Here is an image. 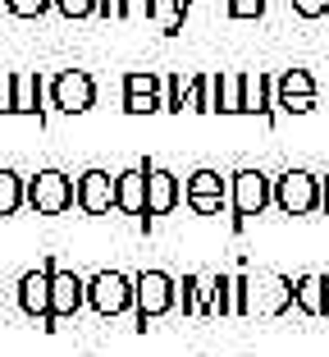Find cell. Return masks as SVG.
Wrapping results in <instances>:
<instances>
[{"instance_id": "14", "label": "cell", "mask_w": 329, "mask_h": 357, "mask_svg": "<svg viewBox=\"0 0 329 357\" xmlns=\"http://www.w3.org/2000/svg\"><path fill=\"white\" fill-rule=\"evenodd\" d=\"M179 312L183 316H215L211 307V275H183L179 280Z\"/></svg>"}, {"instance_id": "1", "label": "cell", "mask_w": 329, "mask_h": 357, "mask_svg": "<svg viewBox=\"0 0 329 357\" xmlns=\"http://www.w3.org/2000/svg\"><path fill=\"white\" fill-rule=\"evenodd\" d=\"M133 316H138V330H147L151 321H160V316H170L174 307H179V280L165 271H142L133 275Z\"/></svg>"}, {"instance_id": "22", "label": "cell", "mask_w": 329, "mask_h": 357, "mask_svg": "<svg viewBox=\"0 0 329 357\" xmlns=\"http://www.w3.org/2000/svg\"><path fill=\"white\" fill-rule=\"evenodd\" d=\"M188 110H197V115H215V74H197V78H192Z\"/></svg>"}, {"instance_id": "5", "label": "cell", "mask_w": 329, "mask_h": 357, "mask_svg": "<svg viewBox=\"0 0 329 357\" xmlns=\"http://www.w3.org/2000/svg\"><path fill=\"white\" fill-rule=\"evenodd\" d=\"M133 275H124V271H96L92 280H87V307H92L96 316H124V312H133Z\"/></svg>"}, {"instance_id": "24", "label": "cell", "mask_w": 329, "mask_h": 357, "mask_svg": "<svg viewBox=\"0 0 329 357\" xmlns=\"http://www.w3.org/2000/svg\"><path fill=\"white\" fill-rule=\"evenodd\" d=\"M165 110V92H124V115H156Z\"/></svg>"}, {"instance_id": "30", "label": "cell", "mask_w": 329, "mask_h": 357, "mask_svg": "<svg viewBox=\"0 0 329 357\" xmlns=\"http://www.w3.org/2000/svg\"><path fill=\"white\" fill-rule=\"evenodd\" d=\"M293 14H302V19H325L329 0H293Z\"/></svg>"}, {"instance_id": "3", "label": "cell", "mask_w": 329, "mask_h": 357, "mask_svg": "<svg viewBox=\"0 0 329 357\" xmlns=\"http://www.w3.org/2000/svg\"><path fill=\"white\" fill-rule=\"evenodd\" d=\"M325 202V178L311 174V169H284L275 178V206L284 215H311Z\"/></svg>"}, {"instance_id": "27", "label": "cell", "mask_w": 329, "mask_h": 357, "mask_svg": "<svg viewBox=\"0 0 329 357\" xmlns=\"http://www.w3.org/2000/svg\"><path fill=\"white\" fill-rule=\"evenodd\" d=\"M55 10L64 14V19H96V0H55Z\"/></svg>"}, {"instance_id": "13", "label": "cell", "mask_w": 329, "mask_h": 357, "mask_svg": "<svg viewBox=\"0 0 329 357\" xmlns=\"http://www.w3.org/2000/svg\"><path fill=\"white\" fill-rule=\"evenodd\" d=\"M243 115L275 119V78L270 74H243Z\"/></svg>"}, {"instance_id": "19", "label": "cell", "mask_w": 329, "mask_h": 357, "mask_svg": "<svg viewBox=\"0 0 329 357\" xmlns=\"http://www.w3.org/2000/svg\"><path fill=\"white\" fill-rule=\"evenodd\" d=\"M23 206H28V178L14 174V169H0V220Z\"/></svg>"}, {"instance_id": "17", "label": "cell", "mask_w": 329, "mask_h": 357, "mask_svg": "<svg viewBox=\"0 0 329 357\" xmlns=\"http://www.w3.org/2000/svg\"><path fill=\"white\" fill-rule=\"evenodd\" d=\"M215 115H243V74L238 69L215 74Z\"/></svg>"}, {"instance_id": "23", "label": "cell", "mask_w": 329, "mask_h": 357, "mask_svg": "<svg viewBox=\"0 0 329 357\" xmlns=\"http://www.w3.org/2000/svg\"><path fill=\"white\" fill-rule=\"evenodd\" d=\"M188 96H192V78L188 74L165 78V110H170V115H183V110H188Z\"/></svg>"}, {"instance_id": "35", "label": "cell", "mask_w": 329, "mask_h": 357, "mask_svg": "<svg viewBox=\"0 0 329 357\" xmlns=\"http://www.w3.org/2000/svg\"><path fill=\"white\" fill-rule=\"evenodd\" d=\"M325 316H329V289H325Z\"/></svg>"}, {"instance_id": "28", "label": "cell", "mask_w": 329, "mask_h": 357, "mask_svg": "<svg viewBox=\"0 0 329 357\" xmlns=\"http://www.w3.org/2000/svg\"><path fill=\"white\" fill-rule=\"evenodd\" d=\"M197 215H220L224 206H229V192H220V197H183Z\"/></svg>"}, {"instance_id": "21", "label": "cell", "mask_w": 329, "mask_h": 357, "mask_svg": "<svg viewBox=\"0 0 329 357\" xmlns=\"http://www.w3.org/2000/svg\"><path fill=\"white\" fill-rule=\"evenodd\" d=\"M211 307H215V316H238V284H234V275H211Z\"/></svg>"}, {"instance_id": "18", "label": "cell", "mask_w": 329, "mask_h": 357, "mask_svg": "<svg viewBox=\"0 0 329 357\" xmlns=\"http://www.w3.org/2000/svg\"><path fill=\"white\" fill-rule=\"evenodd\" d=\"M188 5L192 0H151V23H156L165 37H179L183 19H188Z\"/></svg>"}, {"instance_id": "20", "label": "cell", "mask_w": 329, "mask_h": 357, "mask_svg": "<svg viewBox=\"0 0 329 357\" xmlns=\"http://www.w3.org/2000/svg\"><path fill=\"white\" fill-rule=\"evenodd\" d=\"M229 192V178H220V169H192L183 183V197H220Z\"/></svg>"}, {"instance_id": "7", "label": "cell", "mask_w": 329, "mask_h": 357, "mask_svg": "<svg viewBox=\"0 0 329 357\" xmlns=\"http://www.w3.org/2000/svg\"><path fill=\"white\" fill-rule=\"evenodd\" d=\"M51 275H55V257L46 252L42 266L19 280V307L32 316V321H42V330L51 326Z\"/></svg>"}, {"instance_id": "36", "label": "cell", "mask_w": 329, "mask_h": 357, "mask_svg": "<svg viewBox=\"0 0 329 357\" xmlns=\"http://www.w3.org/2000/svg\"><path fill=\"white\" fill-rule=\"evenodd\" d=\"M0 10H5V0H0Z\"/></svg>"}, {"instance_id": "12", "label": "cell", "mask_w": 329, "mask_h": 357, "mask_svg": "<svg viewBox=\"0 0 329 357\" xmlns=\"http://www.w3.org/2000/svg\"><path fill=\"white\" fill-rule=\"evenodd\" d=\"M147 169H151V160L115 174V211H124V215H147Z\"/></svg>"}, {"instance_id": "8", "label": "cell", "mask_w": 329, "mask_h": 357, "mask_svg": "<svg viewBox=\"0 0 329 357\" xmlns=\"http://www.w3.org/2000/svg\"><path fill=\"white\" fill-rule=\"evenodd\" d=\"M83 307H87V280L55 266V275H51V326L46 330H60V321H74Z\"/></svg>"}, {"instance_id": "4", "label": "cell", "mask_w": 329, "mask_h": 357, "mask_svg": "<svg viewBox=\"0 0 329 357\" xmlns=\"http://www.w3.org/2000/svg\"><path fill=\"white\" fill-rule=\"evenodd\" d=\"M69 206H78V183L60 169H37L28 178V211L32 215H64Z\"/></svg>"}, {"instance_id": "6", "label": "cell", "mask_w": 329, "mask_h": 357, "mask_svg": "<svg viewBox=\"0 0 329 357\" xmlns=\"http://www.w3.org/2000/svg\"><path fill=\"white\" fill-rule=\"evenodd\" d=\"M46 92H51V105L60 115H87L96 105V78L87 69H60L46 83Z\"/></svg>"}, {"instance_id": "32", "label": "cell", "mask_w": 329, "mask_h": 357, "mask_svg": "<svg viewBox=\"0 0 329 357\" xmlns=\"http://www.w3.org/2000/svg\"><path fill=\"white\" fill-rule=\"evenodd\" d=\"M133 14L151 19V0H119V19H133Z\"/></svg>"}, {"instance_id": "33", "label": "cell", "mask_w": 329, "mask_h": 357, "mask_svg": "<svg viewBox=\"0 0 329 357\" xmlns=\"http://www.w3.org/2000/svg\"><path fill=\"white\" fill-rule=\"evenodd\" d=\"M96 19H119V0H96Z\"/></svg>"}, {"instance_id": "34", "label": "cell", "mask_w": 329, "mask_h": 357, "mask_svg": "<svg viewBox=\"0 0 329 357\" xmlns=\"http://www.w3.org/2000/svg\"><path fill=\"white\" fill-rule=\"evenodd\" d=\"M320 211H325V215H329V178H325V202H320Z\"/></svg>"}, {"instance_id": "16", "label": "cell", "mask_w": 329, "mask_h": 357, "mask_svg": "<svg viewBox=\"0 0 329 357\" xmlns=\"http://www.w3.org/2000/svg\"><path fill=\"white\" fill-rule=\"evenodd\" d=\"M293 307L302 316H325V275H298L293 280Z\"/></svg>"}, {"instance_id": "26", "label": "cell", "mask_w": 329, "mask_h": 357, "mask_svg": "<svg viewBox=\"0 0 329 357\" xmlns=\"http://www.w3.org/2000/svg\"><path fill=\"white\" fill-rule=\"evenodd\" d=\"M5 10H10L14 19H42V14L55 10V0H5Z\"/></svg>"}, {"instance_id": "29", "label": "cell", "mask_w": 329, "mask_h": 357, "mask_svg": "<svg viewBox=\"0 0 329 357\" xmlns=\"http://www.w3.org/2000/svg\"><path fill=\"white\" fill-rule=\"evenodd\" d=\"M266 0H229V19H261Z\"/></svg>"}, {"instance_id": "9", "label": "cell", "mask_w": 329, "mask_h": 357, "mask_svg": "<svg viewBox=\"0 0 329 357\" xmlns=\"http://www.w3.org/2000/svg\"><path fill=\"white\" fill-rule=\"evenodd\" d=\"M275 105L284 115H311L316 110V78H311V69H284L275 78Z\"/></svg>"}, {"instance_id": "31", "label": "cell", "mask_w": 329, "mask_h": 357, "mask_svg": "<svg viewBox=\"0 0 329 357\" xmlns=\"http://www.w3.org/2000/svg\"><path fill=\"white\" fill-rule=\"evenodd\" d=\"M0 115H14V74L0 69Z\"/></svg>"}, {"instance_id": "10", "label": "cell", "mask_w": 329, "mask_h": 357, "mask_svg": "<svg viewBox=\"0 0 329 357\" xmlns=\"http://www.w3.org/2000/svg\"><path fill=\"white\" fill-rule=\"evenodd\" d=\"M179 202H183V183H179V174H170V169L151 165V169H147V215H142V220L151 225L156 215H170Z\"/></svg>"}, {"instance_id": "15", "label": "cell", "mask_w": 329, "mask_h": 357, "mask_svg": "<svg viewBox=\"0 0 329 357\" xmlns=\"http://www.w3.org/2000/svg\"><path fill=\"white\" fill-rule=\"evenodd\" d=\"M42 92H46L42 74H32V69L14 74V115H32L37 124H42Z\"/></svg>"}, {"instance_id": "2", "label": "cell", "mask_w": 329, "mask_h": 357, "mask_svg": "<svg viewBox=\"0 0 329 357\" xmlns=\"http://www.w3.org/2000/svg\"><path fill=\"white\" fill-rule=\"evenodd\" d=\"M266 206H275V178H270L266 169H238V174L229 178V211H234V225H247Z\"/></svg>"}, {"instance_id": "25", "label": "cell", "mask_w": 329, "mask_h": 357, "mask_svg": "<svg viewBox=\"0 0 329 357\" xmlns=\"http://www.w3.org/2000/svg\"><path fill=\"white\" fill-rule=\"evenodd\" d=\"M124 92H165V78L151 69H133V74H124Z\"/></svg>"}, {"instance_id": "11", "label": "cell", "mask_w": 329, "mask_h": 357, "mask_svg": "<svg viewBox=\"0 0 329 357\" xmlns=\"http://www.w3.org/2000/svg\"><path fill=\"white\" fill-rule=\"evenodd\" d=\"M78 211H87V215H110V211H115V174H106V169L78 174Z\"/></svg>"}]
</instances>
